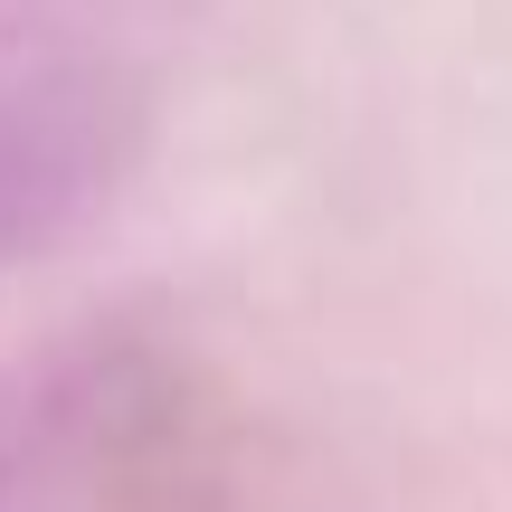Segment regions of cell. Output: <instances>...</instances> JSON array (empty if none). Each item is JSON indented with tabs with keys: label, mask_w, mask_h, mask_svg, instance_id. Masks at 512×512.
Instances as JSON below:
<instances>
[{
	"label": "cell",
	"mask_w": 512,
	"mask_h": 512,
	"mask_svg": "<svg viewBox=\"0 0 512 512\" xmlns=\"http://www.w3.org/2000/svg\"><path fill=\"white\" fill-rule=\"evenodd\" d=\"M143 143V105L95 57H0V266L67 238Z\"/></svg>",
	"instance_id": "1"
},
{
	"label": "cell",
	"mask_w": 512,
	"mask_h": 512,
	"mask_svg": "<svg viewBox=\"0 0 512 512\" xmlns=\"http://www.w3.org/2000/svg\"><path fill=\"white\" fill-rule=\"evenodd\" d=\"M38 456H48V418H38V399H29L19 380H0V512L29 503Z\"/></svg>",
	"instance_id": "2"
}]
</instances>
